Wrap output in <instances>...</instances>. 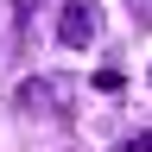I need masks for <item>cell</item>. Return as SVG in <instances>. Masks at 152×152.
I'll return each instance as SVG.
<instances>
[{"label":"cell","mask_w":152,"mask_h":152,"mask_svg":"<svg viewBox=\"0 0 152 152\" xmlns=\"http://www.w3.org/2000/svg\"><path fill=\"white\" fill-rule=\"evenodd\" d=\"M127 152H152V133H133V146Z\"/></svg>","instance_id":"4"},{"label":"cell","mask_w":152,"mask_h":152,"mask_svg":"<svg viewBox=\"0 0 152 152\" xmlns=\"http://www.w3.org/2000/svg\"><path fill=\"white\" fill-rule=\"evenodd\" d=\"M121 83H127L121 70H95V89H102V95H121Z\"/></svg>","instance_id":"3"},{"label":"cell","mask_w":152,"mask_h":152,"mask_svg":"<svg viewBox=\"0 0 152 152\" xmlns=\"http://www.w3.org/2000/svg\"><path fill=\"white\" fill-rule=\"evenodd\" d=\"M95 26H102V19H95V7H89V0H70V7L57 13V38H64L70 51L95 45Z\"/></svg>","instance_id":"1"},{"label":"cell","mask_w":152,"mask_h":152,"mask_svg":"<svg viewBox=\"0 0 152 152\" xmlns=\"http://www.w3.org/2000/svg\"><path fill=\"white\" fill-rule=\"evenodd\" d=\"M51 102V83H26V89H19V108H45Z\"/></svg>","instance_id":"2"}]
</instances>
